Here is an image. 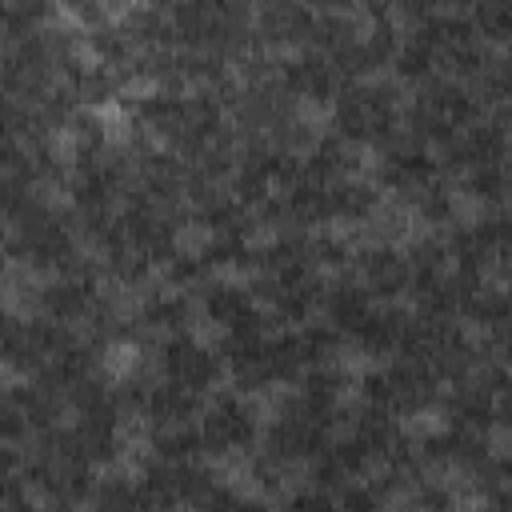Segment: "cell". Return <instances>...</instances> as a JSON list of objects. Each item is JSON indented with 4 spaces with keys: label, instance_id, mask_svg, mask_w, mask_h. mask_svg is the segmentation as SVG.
<instances>
[{
    "label": "cell",
    "instance_id": "obj_1",
    "mask_svg": "<svg viewBox=\"0 0 512 512\" xmlns=\"http://www.w3.org/2000/svg\"><path fill=\"white\" fill-rule=\"evenodd\" d=\"M404 116V92L396 80L364 76L352 84H340L332 96V136H340L352 148H384L392 136H400Z\"/></svg>",
    "mask_w": 512,
    "mask_h": 512
},
{
    "label": "cell",
    "instance_id": "obj_2",
    "mask_svg": "<svg viewBox=\"0 0 512 512\" xmlns=\"http://www.w3.org/2000/svg\"><path fill=\"white\" fill-rule=\"evenodd\" d=\"M440 376L412 356H388L384 368L360 376V404L380 408L388 416H420L440 404Z\"/></svg>",
    "mask_w": 512,
    "mask_h": 512
},
{
    "label": "cell",
    "instance_id": "obj_3",
    "mask_svg": "<svg viewBox=\"0 0 512 512\" xmlns=\"http://www.w3.org/2000/svg\"><path fill=\"white\" fill-rule=\"evenodd\" d=\"M196 432H200V448L208 456H240V452H256L260 444V412L248 396L240 392H220L212 396L200 416H196Z\"/></svg>",
    "mask_w": 512,
    "mask_h": 512
},
{
    "label": "cell",
    "instance_id": "obj_4",
    "mask_svg": "<svg viewBox=\"0 0 512 512\" xmlns=\"http://www.w3.org/2000/svg\"><path fill=\"white\" fill-rule=\"evenodd\" d=\"M156 376L168 380V384H180L196 396L212 392L220 380H224V360L216 348H208L204 340H196L192 332H176V336H164L156 356Z\"/></svg>",
    "mask_w": 512,
    "mask_h": 512
},
{
    "label": "cell",
    "instance_id": "obj_5",
    "mask_svg": "<svg viewBox=\"0 0 512 512\" xmlns=\"http://www.w3.org/2000/svg\"><path fill=\"white\" fill-rule=\"evenodd\" d=\"M200 312L220 328L224 340L232 336H256V332H268V316L260 312L256 296L248 292V284H236V280H208L200 288Z\"/></svg>",
    "mask_w": 512,
    "mask_h": 512
},
{
    "label": "cell",
    "instance_id": "obj_6",
    "mask_svg": "<svg viewBox=\"0 0 512 512\" xmlns=\"http://www.w3.org/2000/svg\"><path fill=\"white\" fill-rule=\"evenodd\" d=\"M276 80H280V88H284L296 104H300V100H308V104H328V100L340 92V76H336L332 60H328L320 48H312V44L292 48L288 56H276Z\"/></svg>",
    "mask_w": 512,
    "mask_h": 512
},
{
    "label": "cell",
    "instance_id": "obj_7",
    "mask_svg": "<svg viewBox=\"0 0 512 512\" xmlns=\"http://www.w3.org/2000/svg\"><path fill=\"white\" fill-rule=\"evenodd\" d=\"M352 276L368 288L372 300H384V304H396V296L408 292V260H404V248L396 244H384V240H368L360 248H352V260H348Z\"/></svg>",
    "mask_w": 512,
    "mask_h": 512
},
{
    "label": "cell",
    "instance_id": "obj_8",
    "mask_svg": "<svg viewBox=\"0 0 512 512\" xmlns=\"http://www.w3.org/2000/svg\"><path fill=\"white\" fill-rule=\"evenodd\" d=\"M312 16L316 8H304V4H264L252 12V44L268 52L304 48L312 40Z\"/></svg>",
    "mask_w": 512,
    "mask_h": 512
},
{
    "label": "cell",
    "instance_id": "obj_9",
    "mask_svg": "<svg viewBox=\"0 0 512 512\" xmlns=\"http://www.w3.org/2000/svg\"><path fill=\"white\" fill-rule=\"evenodd\" d=\"M376 308V300L368 296V288L352 276V272H344V276H336L332 284H324V296H320V312H324V324L336 332V336H352L360 324H364V316Z\"/></svg>",
    "mask_w": 512,
    "mask_h": 512
},
{
    "label": "cell",
    "instance_id": "obj_10",
    "mask_svg": "<svg viewBox=\"0 0 512 512\" xmlns=\"http://www.w3.org/2000/svg\"><path fill=\"white\" fill-rule=\"evenodd\" d=\"M408 320H412L408 308H400V304H376V308L364 316V324H360L348 340H352L364 356H396Z\"/></svg>",
    "mask_w": 512,
    "mask_h": 512
},
{
    "label": "cell",
    "instance_id": "obj_11",
    "mask_svg": "<svg viewBox=\"0 0 512 512\" xmlns=\"http://www.w3.org/2000/svg\"><path fill=\"white\" fill-rule=\"evenodd\" d=\"M200 396L180 388V384H168V380H152L148 392H144V404H140V416L152 424V428H176V424H196L200 416Z\"/></svg>",
    "mask_w": 512,
    "mask_h": 512
},
{
    "label": "cell",
    "instance_id": "obj_12",
    "mask_svg": "<svg viewBox=\"0 0 512 512\" xmlns=\"http://www.w3.org/2000/svg\"><path fill=\"white\" fill-rule=\"evenodd\" d=\"M132 324L140 332H164V336L188 332V324H192V296L188 292H176V288H152L140 300Z\"/></svg>",
    "mask_w": 512,
    "mask_h": 512
},
{
    "label": "cell",
    "instance_id": "obj_13",
    "mask_svg": "<svg viewBox=\"0 0 512 512\" xmlns=\"http://www.w3.org/2000/svg\"><path fill=\"white\" fill-rule=\"evenodd\" d=\"M152 444V456L156 460H168V464H180V460H200V432L196 424H176V428H152L148 436Z\"/></svg>",
    "mask_w": 512,
    "mask_h": 512
},
{
    "label": "cell",
    "instance_id": "obj_14",
    "mask_svg": "<svg viewBox=\"0 0 512 512\" xmlns=\"http://www.w3.org/2000/svg\"><path fill=\"white\" fill-rule=\"evenodd\" d=\"M280 512H340V508H336V496L332 492L312 488V484H300V488L284 492Z\"/></svg>",
    "mask_w": 512,
    "mask_h": 512
},
{
    "label": "cell",
    "instance_id": "obj_15",
    "mask_svg": "<svg viewBox=\"0 0 512 512\" xmlns=\"http://www.w3.org/2000/svg\"><path fill=\"white\" fill-rule=\"evenodd\" d=\"M4 316H8V312H0V328H4Z\"/></svg>",
    "mask_w": 512,
    "mask_h": 512
}]
</instances>
